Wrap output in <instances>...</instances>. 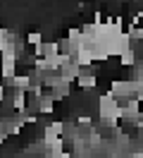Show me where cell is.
I'll use <instances>...</instances> for the list:
<instances>
[{
    "label": "cell",
    "instance_id": "obj_1",
    "mask_svg": "<svg viewBox=\"0 0 143 158\" xmlns=\"http://www.w3.org/2000/svg\"><path fill=\"white\" fill-rule=\"evenodd\" d=\"M76 84L81 86V91H93V86L98 84V77L91 74L88 69H81V74L76 77Z\"/></svg>",
    "mask_w": 143,
    "mask_h": 158
},
{
    "label": "cell",
    "instance_id": "obj_2",
    "mask_svg": "<svg viewBox=\"0 0 143 158\" xmlns=\"http://www.w3.org/2000/svg\"><path fill=\"white\" fill-rule=\"evenodd\" d=\"M38 113H41V115H53V113H55V98H53L50 94H46V96L38 98Z\"/></svg>",
    "mask_w": 143,
    "mask_h": 158
},
{
    "label": "cell",
    "instance_id": "obj_3",
    "mask_svg": "<svg viewBox=\"0 0 143 158\" xmlns=\"http://www.w3.org/2000/svg\"><path fill=\"white\" fill-rule=\"evenodd\" d=\"M133 62H136V53H133V48L124 50L122 55H119V65H122V67H131Z\"/></svg>",
    "mask_w": 143,
    "mask_h": 158
},
{
    "label": "cell",
    "instance_id": "obj_4",
    "mask_svg": "<svg viewBox=\"0 0 143 158\" xmlns=\"http://www.w3.org/2000/svg\"><path fill=\"white\" fill-rule=\"evenodd\" d=\"M5 39H7V31H5V29H0V50L5 48Z\"/></svg>",
    "mask_w": 143,
    "mask_h": 158
},
{
    "label": "cell",
    "instance_id": "obj_5",
    "mask_svg": "<svg viewBox=\"0 0 143 158\" xmlns=\"http://www.w3.org/2000/svg\"><path fill=\"white\" fill-rule=\"evenodd\" d=\"M117 158H138V156H117Z\"/></svg>",
    "mask_w": 143,
    "mask_h": 158
}]
</instances>
